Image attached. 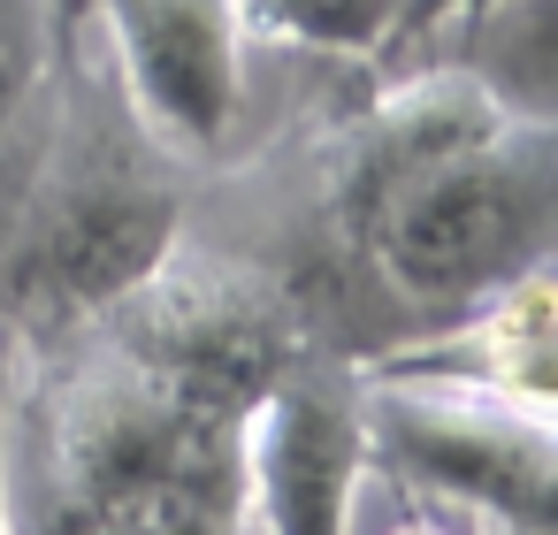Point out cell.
<instances>
[{"instance_id":"obj_7","label":"cell","mask_w":558,"mask_h":535,"mask_svg":"<svg viewBox=\"0 0 558 535\" xmlns=\"http://www.w3.org/2000/svg\"><path fill=\"white\" fill-rule=\"evenodd\" d=\"M413 54L459 62L505 115L558 123V0H489V9L428 32Z\"/></svg>"},{"instance_id":"obj_13","label":"cell","mask_w":558,"mask_h":535,"mask_svg":"<svg viewBox=\"0 0 558 535\" xmlns=\"http://www.w3.org/2000/svg\"><path fill=\"white\" fill-rule=\"evenodd\" d=\"M47 9H54V24H62V32H77V24L93 16V0H47Z\"/></svg>"},{"instance_id":"obj_6","label":"cell","mask_w":558,"mask_h":535,"mask_svg":"<svg viewBox=\"0 0 558 535\" xmlns=\"http://www.w3.org/2000/svg\"><path fill=\"white\" fill-rule=\"evenodd\" d=\"M367 375H421V382H466L520 413L558 421V260L497 291L489 306L367 360Z\"/></svg>"},{"instance_id":"obj_8","label":"cell","mask_w":558,"mask_h":535,"mask_svg":"<svg viewBox=\"0 0 558 535\" xmlns=\"http://www.w3.org/2000/svg\"><path fill=\"white\" fill-rule=\"evenodd\" d=\"M260 47L283 54H344V62H383L398 39L405 0H238Z\"/></svg>"},{"instance_id":"obj_9","label":"cell","mask_w":558,"mask_h":535,"mask_svg":"<svg viewBox=\"0 0 558 535\" xmlns=\"http://www.w3.org/2000/svg\"><path fill=\"white\" fill-rule=\"evenodd\" d=\"M62 39H70V32L54 24L47 0H0V131H9V123L39 100V85H47Z\"/></svg>"},{"instance_id":"obj_10","label":"cell","mask_w":558,"mask_h":535,"mask_svg":"<svg viewBox=\"0 0 558 535\" xmlns=\"http://www.w3.org/2000/svg\"><path fill=\"white\" fill-rule=\"evenodd\" d=\"M474 9H489V0H405V16H398V39H390V54H383V62L413 54L428 32H444L451 16H474Z\"/></svg>"},{"instance_id":"obj_3","label":"cell","mask_w":558,"mask_h":535,"mask_svg":"<svg viewBox=\"0 0 558 535\" xmlns=\"http://www.w3.org/2000/svg\"><path fill=\"white\" fill-rule=\"evenodd\" d=\"M367 451L398 497L466 527H558V421L466 382L367 375Z\"/></svg>"},{"instance_id":"obj_14","label":"cell","mask_w":558,"mask_h":535,"mask_svg":"<svg viewBox=\"0 0 558 535\" xmlns=\"http://www.w3.org/2000/svg\"><path fill=\"white\" fill-rule=\"evenodd\" d=\"M466 535H558V527H505V520H482V527H466Z\"/></svg>"},{"instance_id":"obj_2","label":"cell","mask_w":558,"mask_h":535,"mask_svg":"<svg viewBox=\"0 0 558 535\" xmlns=\"http://www.w3.org/2000/svg\"><path fill=\"white\" fill-rule=\"evenodd\" d=\"M199 177L146 131L108 47L77 24L24 115V184L0 245V329L47 344L123 299L192 230Z\"/></svg>"},{"instance_id":"obj_12","label":"cell","mask_w":558,"mask_h":535,"mask_svg":"<svg viewBox=\"0 0 558 535\" xmlns=\"http://www.w3.org/2000/svg\"><path fill=\"white\" fill-rule=\"evenodd\" d=\"M398 504H405V520L383 527V535H466V520H451V512H436V504H421V497H398Z\"/></svg>"},{"instance_id":"obj_4","label":"cell","mask_w":558,"mask_h":535,"mask_svg":"<svg viewBox=\"0 0 558 535\" xmlns=\"http://www.w3.org/2000/svg\"><path fill=\"white\" fill-rule=\"evenodd\" d=\"M146 115L192 169H222L253 138V24L238 0H93L85 16Z\"/></svg>"},{"instance_id":"obj_5","label":"cell","mask_w":558,"mask_h":535,"mask_svg":"<svg viewBox=\"0 0 558 535\" xmlns=\"http://www.w3.org/2000/svg\"><path fill=\"white\" fill-rule=\"evenodd\" d=\"M367 482V367L344 352H299L245 413V489L260 535H352Z\"/></svg>"},{"instance_id":"obj_11","label":"cell","mask_w":558,"mask_h":535,"mask_svg":"<svg viewBox=\"0 0 558 535\" xmlns=\"http://www.w3.org/2000/svg\"><path fill=\"white\" fill-rule=\"evenodd\" d=\"M9 382H16V337L0 329V535H9Z\"/></svg>"},{"instance_id":"obj_1","label":"cell","mask_w":558,"mask_h":535,"mask_svg":"<svg viewBox=\"0 0 558 535\" xmlns=\"http://www.w3.org/2000/svg\"><path fill=\"white\" fill-rule=\"evenodd\" d=\"M245 413L93 321L16 344L9 535H260Z\"/></svg>"}]
</instances>
